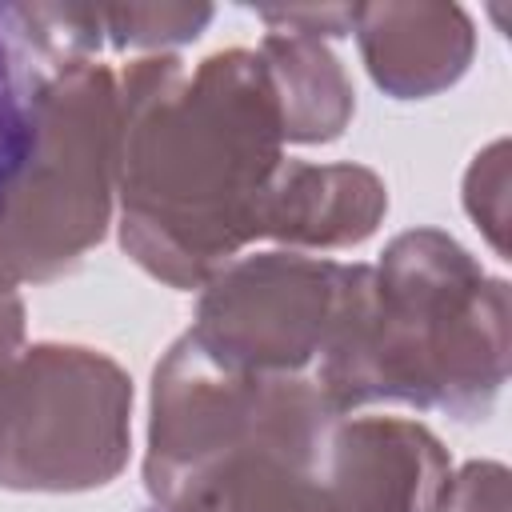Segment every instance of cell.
Here are the masks:
<instances>
[{
	"label": "cell",
	"mask_w": 512,
	"mask_h": 512,
	"mask_svg": "<svg viewBox=\"0 0 512 512\" xmlns=\"http://www.w3.org/2000/svg\"><path fill=\"white\" fill-rule=\"evenodd\" d=\"M280 112L256 52L136 60L116 88L120 248L172 288H204L260 240L284 164Z\"/></svg>",
	"instance_id": "cell-1"
},
{
	"label": "cell",
	"mask_w": 512,
	"mask_h": 512,
	"mask_svg": "<svg viewBox=\"0 0 512 512\" xmlns=\"http://www.w3.org/2000/svg\"><path fill=\"white\" fill-rule=\"evenodd\" d=\"M312 380L348 416L408 404L484 420L508 380V284L448 232H400L380 264H356Z\"/></svg>",
	"instance_id": "cell-2"
},
{
	"label": "cell",
	"mask_w": 512,
	"mask_h": 512,
	"mask_svg": "<svg viewBox=\"0 0 512 512\" xmlns=\"http://www.w3.org/2000/svg\"><path fill=\"white\" fill-rule=\"evenodd\" d=\"M340 412L308 376L252 372L216 360L188 332L152 376L144 488L148 508H168L220 468L280 456L320 472Z\"/></svg>",
	"instance_id": "cell-3"
},
{
	"label": "cell",
	"mask_w": 512,
	"mask_h": 512,
	"mask_svg": "<svg viewBox=\"0 0 512 512\" xmlns=\"http://www.w3.org/2000/svg\"><path fill=\"white\" fill-rule=\"evenodd\" d=\"M32 152L0 200V260L12 284H40L100 244L116 196V80L72 64L36 80Z\"/></svg>",
	"instance_id": "cell-4"
},
{
	"label": "cell",
	"mask_w": 512,
	"mask_h": 512,
	"mask_svg": "<svg viewBox=\"0 0 512 512\" xmlns=\"http://www.w3.org/2000/svg\"><path fill=\"white\" fill-rule=\"evenodd\" d=\"M128 372L80 344H32L0 368V488L88 492L120 476L132 436Z\"/></svg>",
	"instance_id": "cell-5"
},
{
	"label": "cell",
	"mask_w": 512,
	"mask_h": 512,
	"mask_svg": "<svg viewBox=\"0 0 512 512\" xmlns=\"http://www.w3.org/2000/svg\"><path fill=\"white\" fill-rule=\"evenodd\" d=\"M356 264L308 252H256L204 280L188 336L224 364L308 376L340 320Z\"/></svg>",
	"instance_id": "cell-6"
},
{
	"label": "cell",
	"mask_w": 512,
	"mask_h": 512,
	"mask_svg": "<svg viewBox=\"0 0 512 512\" xmlns=\"http://www.w3.org/2000/svg\"><path fill=\"white\" fill-rule=\"evenodd\" d=\"M448 476L440 440L404 416H340L320 460V480L348 512H432Z\"/></svg>",
	"instance_id": "cell-7"
},
{
	"label": "cell",
	"mask_w": 512,
	"mask_h": 512,
	"mask_svg": "<svg viewBox=\"0 0 512 512\" xmlns=\"http://www.w3.org/2000/svg\"><path fill=\"white\" fill-rule=\"evenodd\" d=\"M388 212V188L360 164H304L284 160L268 204L260 240L308 248H352L376 232Z\"/></svg>",
	"instance_id": "cell-8"
},
{
	"label": "cell",
	"mask_w": 512,
	"mask_h": 512,
	"mask_svg": "<svg viewBox=\"0 0 512 512\" xmlns=\"http://www.w3.org/2000/svg\"><path fill=\"white\" fill-rule=\"evenodd\" d=\"M352 28L372 80L396 100H420L456 84L472 60V24L460 8L376 4L356 8Z\"/></svg>",
	"instance_id": "cell-9"
},
{
	"label": "cell",
	"mask_w": 512,
	"mask_h": 512,
	"mask_svg": "<svg viewBox=\"0 0 512 512\" xmlns=\"http://www.w3.org/2000/svg\"><path fill=\"white\" fill-rule=\"evenodd\" d=\"M260 64L268 72L280 136L288 144H328L352 120V84L340 60L324 48V40L300 32H272L260 44Z\"/></svg>",
	"instance_id": "cell-10"
},
{
	"label": "cell",
	"mask_w": 512,
	"mask_h": 512,
	"mask_svg": "<svg viewBox=\"0 0 512 512\" xmlns=\"http://www.w3.org/2000/svg\"><path fill=\"white\" fill-rule=\"evenodd\" d=\"M148 512H348V508L320 480V472L280 456H248L208 476L176 504Z\"/></svg>",
	"instance_id": "cell-11"
},
{
	"label": "cell",
	"mask_w": 512,
	"mask_h": 512,
	"mask_svg": "<svg viewBox=\"0 0 512 512\" xmlns=\"http://www.w3.org/2000/svg\"><path fill=\"white\" fill-rule=\"evenodd\" d=\"M36 72L28 68L8 12L0 8V200L12 188V180L20 176L28 152H32V136H36V120H32V92H36Z\"/></svg>",
	"instance_id": "cell-12"
},
{
	"label": "cell",
	"mask_w": 512,
	"mask_h": 512,
	"mask_svg": "<svg viewBox=\"0 0 512 512\" xmlns=\"http://www.w3.org/2000/svg\"><path fill=\"white\" fill-rule=\"evenodd\" d=\"M464 208L496 252H504L508 228V144H488L464 176Z\"/></svg>",
	"instance_id": "cell-13"
},
{
	"label": "cell",
	"mask_w": 512,
	"mask_h": 512,
	"mask_svg": "<svg viewBox=\"0 0 512 512\" xmlns=\"http://www.w3.org/2000/svg\"><path fill=\"white\" fill-rule=\"evenodd\" d=\"M432 512H508V468L472 460L448 476Z\"/></svg>",
	"instance_id": "cell-14"
},
{
	"label": "cell",
	"mask_w": 512,
	"mask_h": 512,
	"mask_svg": "<svg viewBox=\"0 0 512 512\" xmlns=\"http://www.w3.org/2000/svg\"><path fill=\"white\" fill-rule=\"evenodd\" d=\"M24 340V304L20 296H4L0 300V368L20 352Z\"/></svg>",
	"instance_id": "cell-15"
}]
</instances>
